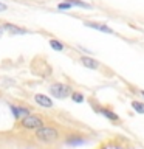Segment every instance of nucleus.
<instances>
[{"label": "nucleus", "instance_id": "nucleus-16", "mask_svg": "<svg viewBox=\"0 0 144 149\" xmlns=\"http://www.w3.org/2000/svg\"><path fill=\"white\" fill-rule=\"evenodd\" d=\"M3 31H5V30H3V26H0V37H2V34H3Z\"/></svg>", "mask_w": 144, "mask_h": 149}, {"label": "nucleus", "instance_id": "nucleus-4", "mask_svg": "<svg viewBox=\"0 0 144 149\" xmlns=\"http://www.w3.org/2000/svg\"><path fill=\"white\" fill-rule=\"evenodd\" d=\"M3 30L9 33V34H12V36H19V34H26V30L25 28H20V26H17V25H14V23H3Z\"/></svg>", "mask_w": 144, "mask_h": 149}, {"label": "nucleus", "instance_id": "nucleus-2", "mask_svg": "<svg viewBox=\"0 0 144 149\" xmlns=\"http://www.w3.org/2000/svg\"><path fill=\"white\" fill-rule=\"evenodd\" d=\"M50 93L53 95L54 98L57 100H64L67 96H71V87L67 86V84H60V82H56L50 87Z\"/></svg>", "mask_w": 144, "mask_h": 149}, {"label": "nucleus", "instance_id": "nucleus-3", "mask_svg": "<svg viewBox=\"0 0 144 149\" xmlns=\"http://www.w3.org/2000/svg\"><path fill=\"white\" fill-rule=\"evenodd\" d=\"M20 124H22V127H25V129L37 130V129H40L42 126H44V120H42L40 116H37V115H31L30 113L28 116H25V118H22Z\"/></svg>", "mask_w": 144, "mask_h": 149}, {"label": "nucleus", "instance_id": "nucleus-10", "mask_svg": "<svg viewBox=\"0 0 144 149\" xmlns=\"http://www.w3.org/2000/svg\"><path fill=\"white\" fill-rule=\"evenodd\" d=\"M132 109L135 110V112H138V113H144V102H141V101H132Z\"/></svg>", "mask_w": 144, "mask_h": 149}, {"label": "nucleus", "instance_id": "nucleus-17", "mask_svg": "<svg viewBox=\"0 0 144 149\" xmlns=\"http://www.w3.org/2000/svg\"><path fill=\"white\" fill-rule=\"evenodd\" d=\"M139 93H141V95H143V96H144V90H141V92H139Z\"/></svg>", "mask_w": 144, "mask_h": 149}, {"label": "nucleus", "instance_id": "nucleus-14", "mask_svg": "<svg viewBox=\"0 0 144 149\" xmlns=\"http://www.w3.org/2000/svg\"><path fill=\"white\" fill-rule=\"evenodd\" d=\"M57 8H59V9H71V8H73V5H71V3H68L67 0H65V2H62V3H59V5H57Z\"/></svg>", "mask_w": 144, "mask_h": 149}, {"label": "nucleus", "instance_id": "nucleus-11", "mask_svg": "<svg viewBox=\"0 0 144 149\" xmlns=\"http://www.w3.org/2000/svg\"><path fill=\"white\" fill-rule=\"evenodd\" d=\"M50 47L56 51H62L64 50V44L59 42V40H56V39H50Z\"/></svg>", "mask_w": 144, "mask_h": 149}, {"label": "nucleus", "instance_id": "nucleus-1", "mask_svg": "<svg viewBox=\"0 0 144 149\" xmlns=\"http://www.w3.org/2000/svg\"><path fill=\"white\" fill-rule=\"evenodd\" d=\"M36 138L40 140V141H45V143L56 141L59 138V130L54 127H50V126H42L40 129L36 130Z\"/></svg>", "mask_w": 144, "mask_h": 149}, {"label": "nucleus", "instance_id": "nucleus-5", "mask_svg": "<svg viewBox=\"0 0 144 149\" xmlns=\"http://www.w3.org/2000/svg\"><path fill=\"white\" fill-rule=\"evenodd\" d=\"M84 25L88 26V28H93V30H98V31L107 33V34H115V31L111 30L110 26L104 25V23H96V22H84Z\"/></svg>", "mask_w": 144, "mask_h": 149}, {"label": "nucleus", "instance_id": "nucleus-6", "mask_svg": "<svg viewBox=\"0 0 144 149\" xmlns=\"http://www.w3.org/2000/svg\"><path fill=\"white\" fill-rule=\"evenodd\" d=\"M79 61H81V64L84 65V67H87V68H91V70L99 68V62H98L96 59L90 58V56H82Z\"/></svg>", "mask_w": 144, "mask_h": 149}, {"label": "nucleus", "instance_id": "nucleus-9", "mask_svg": "<svg viewBox=\"0 0 144 149\" xmlns=\"http://www.w3.org/2000/svg\"><path fill=\"white\" fill-rule=\"evenodd\" d=\"M99 113H102L104 116H107L109 120H111V121H119V116L115 113L113 110H110V109H105V107H101L99 109Z\"/></svg>", "mask_w": 144, "mask_h": 149}, {"label": "nucleus", "instance_id": "nucleus-13", "mask_svg": "<svg viewBox=\"0 0 144 149\" xmlns=\"http://www.w3.org/2000/svg\"><path fill=\"white\" fill-rule=\"evenodd\" d=\"M71 98H73L74 102H82L84 101V95H82V93H79V92H73Z\"/></svg>", "mask_w": 144, "mask_h": 149}, {"label": "nucleus", "instance_id": "nucleus-15", "mask_svg": "<svg viewBox=\"0 0 144 149\" xmlns=\"http://www.w3.org/2000/svg\"><path fill=\"white\" fill-rule=\"evenodd\" d=\"M6 9H8V6H6V5H5V3H2V2H0V13H3V11H6Z\"/></svg>", "mask_w": 144, "mask_h": 149}, {"label": "nucleus", "instance_id": "nucleus-7", "mask_svg": "<svg viewBox=\"0 0 144 149\" xmlns=\"http://www.w3.org/2000/svg\"><path fill=\"white\" fill-rule=\"evenodd\" d=\"M34 101L42 107H53V100H50L46 95H42V93H37L34 95Z\"/></svg>", "mask_w": 144, "mask_h": 149}, {"label": "nucleus", "instance_id": "nucleus-8", "mask_svg": "<svg viewBox=\"0 0 144 149\" xmlns=\"http://www.w3.org/2000/svg\"><path fill=\"white\" fill-rule=\"evenodd\" d=\"M9 107H11L16 118H25V116L30 115V109H26V107H20V106H9Z\"/></svg>", "mask_w": 144, "mask_h": 149}, {"label": "nucleus", "instance_id": "nucleus-12", "mask_svg": "<svg viewBox=\"0 0 144 149\" xmlns=\"http://www.w3.org/2000/svg\"><path fill=\"white\" fill-rule=\"evenodd\" d=\"M68 3H71L73 6H81V8H85V9H90L91 6L85 2H82V0H67Z\"/></svg>", "mask_w": 144, "mask_h": 149}]
</instances>
